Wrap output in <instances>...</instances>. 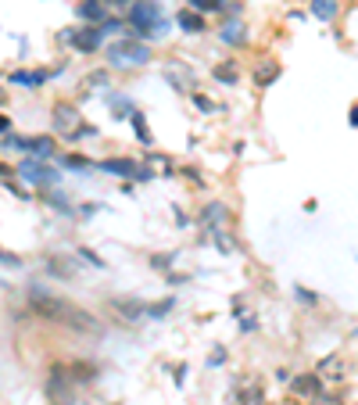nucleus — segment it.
Listing matches in <instances>:
<instances>
[{"label":"nucleus","instance_id":"9","mask_svg":"<svg viewBox=\"0 0 358 405\" xmlns=\"http://www.w3.org/2000/svg\"><path fill=\"white\" fill-rule=\"evenodd\" d=\"M226 219H229V208L222 205V201H208V205L201 208V215H197V226L215 233V230H226Z\"/></svg>","mask_w":358,"mask_h":405},{"label":"nucleus","instance_id":"29","mask_svg":"<svg viewBox=\"0 0 358 405\" xmlns=\"http://www.w3.org/2000/svg\"><path fill=\"white\" fill-rule=\"evenodd\" d=\"M0 266L4 269H22V255L8 251V247H0Z\"/></svg>","mask_w":358,"mask_h":405},{"label":"nucleus","instance_id":"12","mask_svg":"<svg viewBox=\"0 0 358 405\" xmlns=\"http://www.w3.org/2000/svg\"><path fill=\"white\" fill-rule=\"evenodd\" d=\"M219 40H222L226 47H233V51H244L247 40H251V33H247V25H244V22L229 19V22L219 25Z\"/></svg>","mask_w":358,"mask_h":405},{"label":"nucleus","instance_id":"34","mask_svg":"<svg viewBox=\"0 0 358 405\" xmlns=\"http://www.w3.org/2000/svg\"><path fill=\"white\" fill-rule=\"evenodd\" d=\"M14 176V169L11 165H4V162H0V180H11Z\"/></svg>","mask_w":358,"mask_h":405},{"label":"nucleus","instance_id":"22","mask_svg":"<svg viewBox=\"0 0 358 405\" xmlns=\"http://www.w3.org/2000/svg\"><path fill=\"white\" fill-rule=\"evenodd\" d=\"M308 11H312L319 22H333L337 14H340V0H312V4H308Z\"/></svg>","mask_w":358,"mask_h":405},{"label":"nucleus","instance_id":"30","mask_svg":"<svg viewBox=\"0 0 358 405\" xmlns=\"http://www.w3.org/2000/svg\"><path fill=\"white\" fill-rule=\"evenodd\" d=\"M75 255H79V258H86L93 269H104V258H97V251H90V247H79V251H75Z\"/></svg>","mask_w":358,"mask_h":405},{"label":"nucleus","instance_id":"5","mask_svg":"<svg viewBox=\"0 0 358 405\" xmlns=\"http://www.w3.org/2000/svg\"><path fill=\"white\" fill-rule=\"evenodd\" d=\"M107 25H93V22H83L79 29H65L61 33V43H68L72 51H79V54H97L101 47H107Z\"/></svg>","mask_w":358,"mask_h":405},{"label":"nucleus","instance_id":"14","mask_svg":"<svg viewBox=\"0 0 358 405\" xmlns=\"http://www.w3.org/2000/svg\"><path fill=\"white\" fill-rule=\"evenodd\" d=\"M112 308L126 319V323H140V319H147V302H140V298H112Z\"/></svg>","mask_w":358,"mask_h":405},{"label":"nucleus","instance_id":"27","mask_svg":"<svg viewBox=\"0 0 358 405\" xmlns=\"http://www.w3.org/2000/svg\"><path fill=\"white\" fill-rule=\"evenodd\" d=\"M176 266V255L172 251H162V255H151V269H162V273H168Z\"/></svg>","mask_w":358,"mask_h":405},{"label":"nucleus","instance_id":"11","mask_svg":"<svg viewBox=\"0 0 358 405\" xmlns=\"http://www.w3.org/2000/svg\"><path fill=\"white\" fill-rule=\"evenodd\" d=\"M43 269L51 273L54 280H75V276H79V266H75L72 255H47L43 258Z\"/></svg>","mask_w":358,"mask_h":405},{"label":"nucleus","instance_id":"38","mask_svg":"<svg viewBox=\"0 0 358 405\" xmlns=\"http://www.w3.org/2000/svg\"><path fill=\"white\" fill-rule=\"evenodd\" d=\"M0 104H4V90H0Z\"/></svg>","mask_w":358,"mask_h":405},{"label":"nucleus","instance_id":"16","mask_svg":"<svg viewBox=\"0 0 358 405\" xmlns=\"http://www.w3.org/2000/svg\"><path fill=\"white\" fill-rule=\"evenodd\" d=\"M176 25L183 29L186 36H201L208 29V14H201V11H194V8H183L179 14H176Z\"/></svg>","mask_w":358,"mask_h":405},{"label":"nucleus","instance_id":"7","mask_svg":"<svg viewBox=\"0 0 358 405\" xmlns=\"http://www.w3.org/2000/svg\"><path fill=\"white\" fill-rule=\"evenodd\" d=\"M43 395L54 405H75V380L68 377L65 366H51V373L43 380Z\"/></svg>","mask_w":358,"mask_h":405},{"label":"nucleus","instance_id":"36","mask_svg":"<svg viewBox=\"0 0 358 405\" xmlns=\"http://www.w3.org/2000/svg\"><path fill=\"white\" fill-rule=\"evenodd\" d=\"M348 122H351V126H355V130H358V104H355V108H351V115H348Z\"/></svg>","mask_w":358,"mask_h":405},{"label":"nucleus","instance_id":"25","mask_svg":"<svg viewBox=\"0 0 358 405\" xmlns=\"http://www.w3.org/2000/svg\"><path fill=\"white\" fill-rule=\"evenodd\" d=\"M107 104H112V115H115V119H129V115L136 112L126 93H107Z\"/></svg>","mask_w":358,"mask_h":405},{"label":"nucleus","instance_id":"33","mask_svg":"<svg viewBox=\"0 0 358 405\" xmlns=\"http://www.w3.org/2000/svg\"><path fill=\"white\" fill-rule=\"evenodd\" d=\"M222 363H226V348H215V352L208 355V366L215 369V366H222Z\"/></svg>","mask_w":358,"mask_h":405},{"label":"nucleus","instance_id":"18","mask_svg":"<svg viewBox=\"0 0 358 405\" xmlns=\"http://www.w3.org/2000/svg\"><path fill=\"white\" fill-rule=\"evenodd\" d=\"M65 369H68V377H72L75 384H93V380H97V373H101L97 363H86V359H75V363H68Z\"/></svg>","mask_w":358,"mask_h":405},{"label":"nucleus","instance_id":"24","mask_svg":"<svg viewBox=\"0 0 358 405\" xmlns=\"http://www.w3.org/2000/svg\"><path fill=\"white\" fill-rule=\"evenodd\" d=\"M233 0H186V8H194L201 14H226Z\"/></svg>","mask_w":358,"mask_h":405},{"label":"nucleus","instance_id":"13","mask_svg":"<svg viewBox=\"0 0 358 405\" xmlns=\"http://www.w3.org/2000/svg\"><path fill=\"white\" fill-rule=\"evenodd\" d=\"M165 79L172 83V90H176V93H194V86H197L194 72L186 69V65H179V61H172V65L165 69Z\"/></svg>","mask_w":358,"mask_h":405},{"label":"nucleus","instance_id":"17","mask_svg":"<svg viewBox=\"0 0 358 405\" xmlns=\"http://www.w3.org/2000/svg\"><path fill=\"white\" fill-rule=\"evenodd\" d=\"M290 391L301 395V398H319V391H322L319 373H301V377H294L290 380Z\"/></svg>","mask_w":358,"mask_h":405},{"label":"nucleus","instance_id":"10","mask_svg":"<svg viewBox=\"0 0 358 405\" xmlns=\"http://www.w3.org/2000/svg\"><path fill=\"white\" fill-rule=\"evenodd\" d=\"M75 14H79V22L101 25V22L112 19V4H107V0H79V4H75Z\"/></svg>","mask_w":358,"mask_h":405},{"label":"nucleus","instance_id":"4","mask_svg":"<svg viewBox=\"0 0 358 405\" xmlns=\"http://www.w3.org/2000/svg\"><path fill=\"white\" fill-rule=\"evenodd\" d=\"M14 176H18L22 183H29V186H36V191H51V186L61 183L57 169L51 162H43V158H33V154H25V158L14 165Z\"/></svg>","mask_w":358,"mask_h":405},{"label":"nucleus","instance_id":"35","mask_svg":"<svg viewBox=\"0 0 358 405\" xmlns=\"http://www.w3.org/2000/svg\"><path fill=\"white\" fill-rule=\"evenodd\" d=\"M0 133H11V119L8 115H0Z\"/></svg>","mask_w":358,"mask_h":405},{"label":"nucleus","instance_id":"1","mask_svg":"<svg viewBox=\"0 0 358 405\" xmlns=\"http://www.w3.org/2000/svg\"><path fill=\"white\" fill-rule=\"evenodd\" d=\"M29 308L36 316L51 319V323H61L68 330H79V334H104V326L97 316H90L83 305H72L68 298H57V294L43 291L40 284H29Z\"/></svg>","mask_w":358,"mask_h":405},{"label":"nucleus","instance_id":"19","mask_svg":"<svg viewBox=\"0 0 358 405\" xmlns=\"http://www.w3.org/2000/svg\"><path fill=\"white\" fill-rule=\"evenodd\" d=\"M40 201H43V205H51L54 212H61V215H75V205L57 191V186H51V191H40Z\"/></svg>","mask_w":358,"mask_h":405},{"label":"nucleus","instance_id":"39","mask_svg":"<svg viewBox=\"0 0 358 405\" xmlns=\"http://www.w3.org/2000/svg\"><path fill=\"white\" fill-rule=\"evenodd\" d=\"M0 147H4V144H0Z\"/></svg>","mask_w":358,"mask_h":405},{"label":"nucleus","instance_id":"6","mask_svg":"<svg viewBox=\"0 0 358 405\" xmlns=\"http://www.w3.org/2000/svg\"><path fill=\"white\" fill-rule=\"evenodd\" d=\"M51 122H54V130L65 136V140H79V136H97V130L93 126H86L83 122V115H79V108L75 104H68V101H57L54 104V115H51Z\"/></svg>","mask_w":358,"mask_h":405},{"label":"nucleus","instance_id":"8","mask_svg":"<svg viewBox=\"0 0 358 405\" xmlns=\"http://www.w3.org/2000/svg\"><path fill=\"white\" fill-rule=\"evenodd\" d=\"M97 173H107V176H118V180H136V183H151L154 173H151V165H140L133 158H101L97 162Z\"/></svg>","mask_w":358,"mask_h":405},{"label":"nucleus","instance_id":"32","mask_svg":"<svg viewBox=\"0 0 358 405\" xmlns=\"http://www.w3.org/2000/svg\"><path fill=\"white\" fill-rule=\"evenodd\" d=\"M294 298H298V302H305V305H316V302H319V294H312V291L298 287V291H294Z\"/></svg>","mask_w":358,"mask_h":405},{"label":"nucleus","instance_id":"15","mask_svg":"<svg viewBox=\"0 0 358 405\" xmlns=\"http://www.w3.org/2000/svg\"><path fill=\"white\" fill-rule=\"evenodd\" d=\"M8 79H11V86H22V90H40L47 79H51V72H47V69H18V72H11Z\"/></svg>","mask_w":358,"mask_h":405},{"label":"nucleus","instance_id":"26","mask_svg":"<svg viewBox=\"0 0 358 405\" xmlns=\"http://www.w3.org/2000/svg\"><path fill=\"white\" fill-rule=\"evenodd\" d=\"M129 126H133L136 140H140L144 147H151V144H154V140H151V130H147V119H144V112H133V115H129Z\"/></svg>","mask_w":358,"mask_h":405},{"label":"nucleus","instance_id":"21","mask_svg":"<svg viewBox=\"0 0 358 405\" xmlns=\"http://www.w3.org/2000/svg\"><path fill=\"white\" fill-rule=\"evenodd\" d=\"M61 165L72 169V173H79V176H90V173H97V162L86 158V154H65L61 158Z\"/></svg>","mask_w":358,"mask_h":405},{"label":"nucleus","instance_id":"31","mask_svg":"<svg viewBox=\"0 0 358 405\" xmlns=\"http://www.w3.org/2000/svg\"><path fill=\"white\" fill-rule=\"evenodd\" d=\"M194 104L201 108V112H219V104H215V101H208L205 93H194Z\"/></svg>","mask_w":358,"mask_h":405},{"label":"nucleus","instance_id":"2","mask_svg":"<svg viewBox=\"0 0 358 405\" xmlns=\"http://www.w3.org/2000/svg\"><path fill=\"white\" fill-rule=\"evenodd\" d=\"M126 36L133 40H165L168 36V19L162 0H133L126 8Z\"/></svg>","mask_w":358,"mask_h":405},{"label":"nucleus","instance_id":"23","mask_svg":"<svg viewBox=\"0 0 358 405\" xmlns=\"http://www.w3.org/2000/svg\"><path fill=\"white\" fill-rule=\"evenodd\" d=\"M276 79H279V65H276V61H261V65L255 69V86H258V90L272 86Z\"/></svg>","mask_w":358,"mask_h":405},{"label":"nucleus","instance_id":"3","mask_svg":"<svg viewBox=\"0 0 358 405\" xmlns=\"http://www.w3.org/2000/svg\"><path fill=\"white\" fill-rule=\"evenodd\" d=\"M107 65L112 69H144L154 61V51H151V43L147 40H133V36H122L115 43H107Z\"/></svg>","mask_w":358,"mask_h":405},{"label":"nucleus","instance_id":"28","mask_svg":"<svg viewBox=\"0 0 358 405\" xmlns=\"http://www.w3.org/2000/svg\"><path fill=\"white\" fill-rule=\"evenodd\" d=\"M176 308V298H165L162 305H147V319H165V312Z\"/></svg>","mask_w":358,"mask_h":405},{"label":"nucleus","instance_id":"20","mask_svg":"<svg viewBox=\"0 0 358 405\" xmlns=\"http://www.w3.org/2000/svg\"><path fill=\"white\" fill-rule=\"evenodd\" d=\"M212 75H215V83H222V86H237V79H240V65L237 61H219V65L212 69Z\"/></svg>","mask_w":358,"mask_h":405},{"label":"nucleus","instance_id":"37","mask_svg":"<svg viewBox=\"0 0 358 405\" xmlns=\"http://www.w3.org/2000/svg\"><path fill=\"white\" fill-rule=\"evenodd\" d=\"M107 4H112V8H129L133 0H107Z\"/></svg>","mask_w":358,"mask_h":405}]
</instances>
